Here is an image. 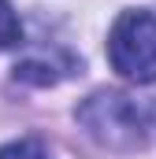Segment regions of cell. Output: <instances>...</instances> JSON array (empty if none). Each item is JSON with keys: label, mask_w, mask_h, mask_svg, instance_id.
<instances>
[{"label": "cell", "mask_w": 156, "mask_h": 159, "mask_svg": "<svg viewBox=\"0 0 156 159\" xmlns=\"http://www.w3.org/2000/svg\"><path fill=\"white\" fill-rule=\"evenodd\" d=\"M78 122L97 144L112 152H138L145 144V111L134 96L115 89H97L93 96H85L78 104Z\"/></svg>", "instance_id": "obj_1"}, {"label": "cell", "mask_w": 156, "mask_h": 159, "mask_svg": "<svg viewBox=\"0 0 156 159\" xmlns=\"http://www.w3.org/2000/svg\"><path fill=\"white\" fill-rule=\"evenodd\" d=\"M108 59L119 78L149 85L156 81V15L145 7L123 11L108 34Z\"/></svg>", "instance_id": "obj_2"}, {"label": "cell", "mask_w": 156, "mask_h": 159, "mask_svg": "<svg viewBox=\"0 0 156 159\" xmlns=\"http://www.w3.org/2000/svg\"><path fill=\"white\" fill-rule=\"evenodd\" d=\"M15 81H30V85H56V81L71 78L75 70H82V63H78L75 56H67V52H30L26 59H19L15 67Z\"/></svg>", "instance_id": "obj_3"}, {"label": "cell", "mask_w": 156, "mask_h": 159, "mask_svg": "<svg viewBox=\"0 0 156 159\" xmlns=\"http://www.w3.org/2000/svg\"><path fill=\"white\" fill-rule=\"evenodd\" d=\"M0 159H56L37 137H22V141H11L0 148Z\"/></svg>", "instance_id": "obj_4"}, {"label": "cell", "mask_w": 156, "mask_h": 159, "mask_svg": "<svg viewBox=\"0 0 156 159\" xmlns=\"http://www.w3.org/2000/svg\"><path fill=\"white\" fill-rule=\"evenodd\" d=\"M19 41H22V22L15 15V7L7 0H0V52L11 48V44H19Z\"/></svg>", "instance_id": "obj_5"}]
</instances>
